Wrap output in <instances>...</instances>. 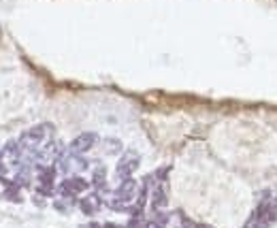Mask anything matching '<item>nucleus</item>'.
Masks as SVG:
<instances>
[{"instance_id": "nucleus-1", "label": "nucleus", "mask_w": 277, "mask_h": 228, "mask_svg": "<svg viewBox=\"0 0 277 228\" xmlns=\"http://www.w3.org/2000/svg\"><path fill=\"white\" fill-rule=\"evenodd\" d=\"M49 132H51V126L49 124H41V126H34V128L26 130L19 137L21 149H38L47 141V135H49Z\"/></svg>"}, {"instance_id": "nucleus-2", "label": "nucleus", "mask_w": 277, "mask_h": 228, "mask_svg": "<svg viewBox=\"0 0 277 228\" xmlns=\"http://www.w3.org/2000/svg\"><path fill=\"white\" fill-rule=\"evenodd\" d=\"M277 222V207L271 205V203H260V207L254 211L252 216V226H258V228H267V226H273Z\"/></svg>"}, {"instance_id": "nucleus-3", "label": "nucleus", "mask_w": 277, "mask_h": 228, "mask_svg": "<svg viewBox=\"0 0 277 228\" xmlns=\"http://www.w3.org/2000/svg\"><path fill=\"white\" fill-rule=\"evenodd\" d=\"M139 162H141V158H139L137 152H126L122 158H120V162H117L115 175L120 177V179H128L132 173L139 169Z\"/></svg>"}, {"instance_id": "nucleus-4", "label": "nucleus", "mask_w": 277, "mask_h": 228, "mask_svg": "<svg viewBox=\"0 0 277 228\" xmlns=\"http://www.w3.org/2000/svg\"><path fill=\"white\" fill-rule=\"evenodd\" d=\"M94 143H96V135H94V132H83V135L73 139V143L68 145V152L70 154H83V152H88V149H92Z\"/></svg>"}, {"instance_id": "nucleus-5", "label": "nucleus", "mask_w": 277, "mask_h": 228, "mask_svg": "<svg viewBox=\"0 0 277 228\" xmlns=\"http://www.w3.org/2000/svg\"><path fill=\"white\" fill-rule=\"evenodd\" d=\"M85 167H88V162H85L83 158H79V154H64L60 156V169L62 173H75V171H83Z\"/></svg>"}, {"instance_id": "nucleus-6", "label": "nucleus", "mask_w": 277, "mask_h": 228, "mask_svg": "<svg viewBox=\"0 0 277 228\" xmlns=\"http://www.w3.org/2000/svg\"><path fill=\"white\" fill-rule=\"evenodd\" d=\"M88 190V182L81 177H70V179H64V182L60 184V192L64 196H77Z\"/></svg>"}, {"instance_id": "nucleus-7", "label": "nucleus", "mask_w": 277, "mask_h": 228, "mask_svg": "<svg viewBox=\"0 0 277 228\" xmlns=\"http://www.w3.org/2000/svg\"><path fill=\"white\" fill-rule=\"evenodd\" d=\"M134 192H137V182H134L132 177L122 179L120 188L115 190V199H120V201H126V203H128V201L132 199V196H134Z\"/></svg>"}, {"instance_id": "nucleus-8", "label": "nucleus", "mask_w": 277, "mask_h": 228, "mask_svg": "<svg viewBox=\"0 0 277 228\" xmlns=\"http://www.w3.org/2000/svg\"><path fill=\"white\" fill-rule=\"evenodd\" d=\"M79 207H81V211L85 216H94L96 211L100 209V199L96 194H92V196H85V199L79 203Z\"/></svg>"}, {"instance_id": "nucleus-9", "label": "nucleus", "mask_w": 277, "mask_h": 228, "mask_svg": "<svg viewBox=\"0 0 277 228\" xmlns=\"http://www.w3.org/2000/svg\"><path fill=\"white\" fill-rule=\"evenodd\" d=\"M105 182H107V171L102 169V167H96V169H94V173H92V184L102 190V188H105Z\"/></svg>"}, {"instance_id": "nucleus-10", "label": "nucleus", "mask_w": 277, "mask_h": 228, "mask_svg": "<svg viewBox=\"0 0 277 228\" xmlns=\"http://www.w3.org/2000/svg\"><path fill=\"white\" fill-rule=\"evenodd\" d=\"M166 205V194L160 186H156V190H154V196H152V207L154 209H162Z\"/></svg>"}, {"instance_id": "nucleus-11", "label": "nucleus", "mask_w": 277, "mask_h": 228, "mask_svg": "<svg viewBox=\"0 0 277 228\" xmlns=\"http://www.w3.org/2000/svg\"><path fill=\"white\" fill-rule=\"evenodd\" d=\"M53 177H55L53 167H41L38 169V182L41 184H53Z\"/></svg>"}, {"instance_id": "nucleus-12", "label": "nucleus", "mask_w": 277, "mask_h": 228, "mask_svg": "<svg viewBox=\"0 0 277 228\" xmlns=\"http://www.w3.org/2000/svg\"><path fill=\"white\" fill-rule=\"evenodd\" d=\"M15 184H17L19 188L28 186V184H30V171H28V169H21L17 175H15Z\"/></svg>"}, {"instance_id": "nucleus-13", "label": "nucleus", "mask_w": 277, "mask_h": 228, "mask_svg": "<svg viewBox=\"0 0 277 228\" xmlns=\"http://www.w3.org/2000/svg\"><path fill=\"white\" fill-rule=\"evenodd\" d=\"M128 228H147V222H145L143 218H141V214L139 216H132L130 222H128Z\"/></svg>"}, {"instance_id": "nucleus-14", "label": "nucleus", "mask_w": 277, "mask_h": 228, "mask_svg": "<svg viewBox=\"0 0 277 228\" xmlns=\"http://www.w3.org/2000/svg\"><path fill=\"white\" fill-rule=\"evenodd\" d=\"M122 145H120V141H115V139H107L105 141V152L111 154V152H120Z\"/></svg>"}, {"instance_id": "nucleus-15", "label": "nucleus", "mask_w": 277, "mask_h": 228, "mask_svg": "<svg viewBox=\"0 0 277 228\" xmlns=\"http://www.w3.org/2000/svg\"><path fill=\"white\" fill-rule=\"evenodd\" d=\"M4 152H2V149H0V173H4Z\"/></svg>"}, {"instance_id": "nucleus-16", "label": "nucleus", "mask_w": 277, "mask_h": 228, "mask_svg": "<svg viewBox=\"0 0 277 228\" xmlns=\"http://www.w3.org/2000/svg\"><path fill=\"white\" fill-rule=\"evenodd\" d=\"M147 228H162V222H158V220L156 222H147Z\"/></svg>"}, {"instance_id": "nucleus-17", "label": "nucleus", "mask_w": 277, "mask_h": 228, "mask_svg": "<svg viewBox=\"0 0 277 228\" xmlns=\"http://www.w3.org/2000/svg\"><path fill=\"white\" fill-rule=\"evenodd\" d=\"M275 207H277V199H275Z\"/></svg>"}]
</instances>
